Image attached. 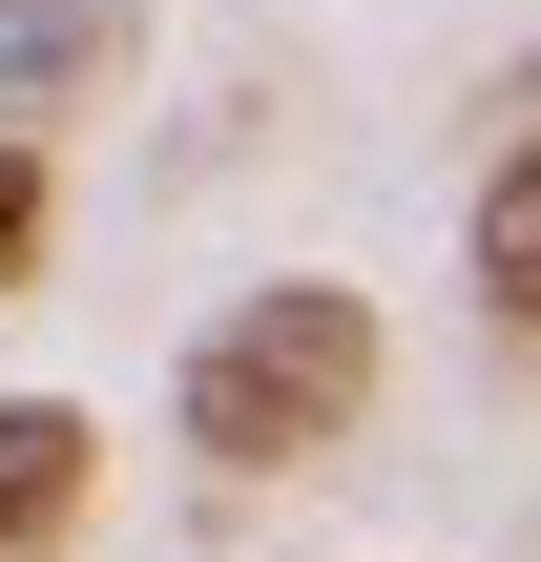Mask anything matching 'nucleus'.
Returning <instances> with one entry per match:
<instances>
[{
  "instance_id": "nucleus-1",
  "label": "nucleus",
  "mask_w": 541,
  "mask_h": 562,
  "mask_svg": "<svg viewBox=\"0 0 541 562\" xmlns=\"http://www.w3.org/2000/svg\"><path fill=\"white\" fill-rule=\"evenodd\" d=\"M375 375H396L375 292H354V271H271V292H229V313L188 334L167 417H188V459H208V480H313V459L375 417Z\"/></svg>"
},
{
  "instance_id": "nucleus-2",
  "label": "nucleus",
  "mask_w": 541,
  "mask_h": 562,
  "mask_svg": "<svg viewBox=\"0 0 541 562\" xmlns=\"http://www.w3.org/2000/svg\"><path fill=\"white\" fill-rule=\"evenodd\" d=\"M125 63H146V0H0V125H21V146H42L63 104H104Z\"/></svg>"
},
{
  "instance_id": "nucleus-3",
  "label": "nucleus",
  "mask_w": 541,
  "mask_h": 562,
  "mask_svg": "<svg viewBox=\"0 0 541 562\" xmlns=\"http://www.w3.org/2000/svg\"><path fill=\"white\" fill-rule=\"evenodd\" d=\"M83 480H104L83 396H0V562H63V521H83Z\"/></svg>"
},
{
  "instance_id": "nucleus-4",
  "label": "nucleus",
  "mask_w": 541,
  "mask_h": 562,
  "mask_svg": "<svg viewBox=\"0 0 541 562\" xmlns=\"http://www.w3.org/2000/svg\"><path fill=\"white\" fill-rule=\"evenodd\" d=\"M459 250H480V313H500V334H541V146H500V167H480Z\"/></svg>"
},
{
  "instance_id": "nucleus-5",
  "label": "nucleus",
  "mask_w": 541,
  "mask_h": 562,
  "mask_svg": "<svg viewBox=\"0 0 541 562\" xmlns=\"http://www.w3.org/2000/svg\"><path fill=\"white\" fill-rule=\"evenodd\" d=\"M21 271H42V146L0 125V292H21Z\"/></svg>"
}]
</instances>
